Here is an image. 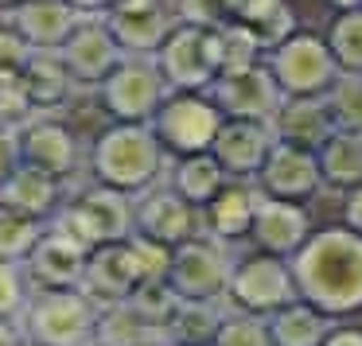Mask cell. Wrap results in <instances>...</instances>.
Returning <instances> with one entry per match:
<instances>
[{
    "label": "cell",
    "mask_w": 362,
    "mask_h": 346,
    "mask_svg": "<svg viewBox=\"0 0 362 346\" xmlns=\"http://www.w3.org/2000/svg\"><path fill=\"white\" fill-rule=\"evenodd\" d=\"M98 315L102 307L82 288H40L16 323L24 342L35 346H94Z\"/></svg>",
    "instance_id": "obj_3"
},
{
    "label": "cell",
    "mask_w": 362,
    "mask_h": 346,
    "mask_svg": "<svg viewBox=\"0 0 362 346\" xmlns=\"http://www.w3.org/2000/svg\"><path fill=\"white\" fill-rule=\"evenodd\" d=\"M55 55L63 59L74 86H102L113 66L125 59V51L117 47V40H113V32L105 28L102 16H82L78 28L66 35V43Z\"/></svg>",
    "instance_id": "obj_13"
},
{
    "label": "cell",
    "mask_w": 362,
    "mask_h": 346,
    "mask_svg": "<svg viewBox=\"0 0 362 346\" xmlns=\"http://www.w3.org/2000/svg\"><path fill=\"white\" fill-rule=\"evenodd\" d=\"M175 20L187 28H203V32H214V28L230 24L234 20L238 0H175Z\"/></svg>",
    "instance_id": "obj_34"
},
{
    "label": "cell",
    "mask_w": 362,
    "mask_h": 346,
    "mask_svg": "<svg viewBox=\"0 0 362 346\" xmlns=\"http://www.w3.org/2000/svg\"><path fill=\"white\" fill-rule=\"evenodd\" d=\"M312 237V218L300 203H281V198H265L261 195L257 214H253L250 226V241L257 253H269V257H284L292 261L296 249Z\"/></svg>",
    "instance_id": "obj_18"
},
{
    "label": "cell",
    "mask_w": 362,
    "mask_h": 346,
    "mask_svg": "<svg viewBox=\"0 0 362 346\" xmlns=\"http://www.w3.org/2000/svg\"><path fill=\"white\" fill-rule=\"evenodd\" d=\"M265 125L273 133V144H292V148H308V152H320L335 133L323 97H281L276 113Z\"/></svg>",
    "instance_id": "obj_20"
},
{
    "label": "cell",
    "mask_w": 362,
    "mask_h": 346,
    "mask_svg": "<svg viewBox=\"0 0 362 346\" xmlns=\"http://www.w3.org/2000/svg\"><path fill=\"white\" fill-rule=\"evenodd\" d=\"M269 148H273V133L261 121H222L218 136L211 144V156L230 179H253L265 164Z\"/></svg>",
    "instance_id": "obj_19"
},
{
    "label": "cell",
    "mask_w": 362,
    "mask_h": 346,
    "mask_svg": "<svg viewBox=\"0 0 362 346\" xmlns=\"http://www.w3.org/2000/svg\"><path fill=\"white\" fill-rule=\"evenodd\" d=\"M335 133L362 136V74H339L331 90L323 94Z\"/></svg>",
    "instance_id": "obj_31"
},
{
    "label": "cell",
    "mask_w": 362,
    "mask_h": 346,
    "mask_svg": "<svg viewBox=\"0 0 362 346\" xmlns=\"http://www.w3.org/2000/svg\"><path fill=\"white\" fill-rule=\"evenodd\" d=\"M20 167V133L16 125L0 121V187L8 183V175Z\"/></svg>",
    "instance_id": "obj_38"
},
{
    "label": "cell",
    "mask_w": 362,
    "mask_h": 346,
    "mask_svg": "<svg viewBox=\"0 0 362 346\" xmlns=\"http://www.w3.org/2000/svg\"><path fill=\"white\" fill-rule=\"evenodd\" d=\"M102 105L117 125H148L152 113L160 109L172 90H168L164 74H160L156 59L148 55H125L110 71V78L98 86Z\"/></svg>",
    "instance_id": "obj_8"
},
{
    "label": "cell",
    "mask_w": 362,
    "mask_h": 346,
    "mask_svg": "<svg viewBox=\"0 0 362 346\" xmlns=\"http://www.w3.org/2000/svg\"><path fill=\"white\" fill-rule=\"evenodd\" d=\"M331 8H339V12H354V8H362V0H327Z\"/></svg>",
    "instance_id": "obj_43"
},
{
    "label": "cell",
    "mask_w": 362,
    "mask_h": 346,
    "mask_svg": "<svg viewBox=\"0 0 362 346\" xmlns=\"http://www.w3.org/2000/svg\"><path fill=\"white\" fill-rule=\"evenodd\" d=\"M234 24H242L265 51H273L276 43H284L296 32V16L284 0H238Z\"/></svg>",
    "instance_id": "obj_29"
},
{
    "label": "cell",
    "mask_w": 362,
    "mask_h": 346,
    "mask_svg": "<svg viewBox=\"0 0 362 346\" xmlns=\"http://www.w3.org/2000/svg\"><path fill=\"white\" fill-rule=\"evenodd\" d=\"M78 20L82 12H74L66 0H20L8 24L24 35L32 51H59L66 35L78 28Z\"/></svg>",
    "instance_id": "obj_22"
},
{
    "label": "cell",
    "mask_w": 362,
    "mask_h": 346,
    "mask_svg": "<svg viewBox=\"0 0 362 346\" xmlns=\"http://www.w3.org/2000/svg\"><path fill=\"white\" fill-rule=\"evenodd\" d=\"M261 47L242 24H222L211 32V59H214V71L218 74H234V71H250V66H261Z\"/></svg>",
    "instance_id": "obj_30"
},
{
    "label": "cell",
    "mask_w": 362,
    "mask_h": 346,
    "mask_svg": "<svg viewBox=\"0 0 362 346\" xmlns=\"http://www.w3.org/2000/svg\"><path fill=\"white\" fill-rule=\"evenodd\" d=\"M230 268H234V261H230L222 241H214L206 234L191 237V241L175 245L168 253L164 288L180 304H218V299H226Z\"/></svg>",
    "instance_id": "obj_5"
},
{
    "label": "cell",
    "mask_w": 362,
    "mask_h": 346,
    "mask_svg": "<svg viewBox=\"0 0 362 346\" xmlns=\"http://www.w3.org/2000/svg\"><path fill=\"white\" fill-rule=\"evenodd\" d=\"M288 265L296 299L320 307L331 319H351L362 311V237L346 226L312 229Z\"/></svg>",
    "instance_id": "obj_1"
},
{
    "label": "cell",
    "mask_w": 362,
    "mask_h": 346,
    "mask_svg": "<svg viewBox=\"0 0 362 346\" xmlns=\"http://www.w3.org/2000/svg\"><path fill=\"white\" fill-rule=\"evenodd\" d=\"M257 191L265 198H281V203H300L320 195L323 175H320V160L308 148H292V144H273L261 164V172L253 175Z\"/></svg>",
    "instance_id": "obj_14"
},
{
    "label": "cell",
    "mask_w": 362,
    "mask_h": 346,
    "mask_svg": "<svg viewBox=\"0 0 362 346\" xmlns=\"http://www.w3.org/2000/svg\"><path fill=\"white\" fill-rule=\"evenodd\" d=\"M86 261H90L86 245H78L74 237H66L63 229H55L47 222L40 241H35V249L28 253L24 273H28V280H32V292H40V288H82Z\"/></svg>",
    "instance_id": "obj_16"
},
{
    "label": "cell",
    "mask_w": 362,
    "mask_h": 346,
    "mask_svg": "<svg viewBox=\"0 0 362 346\" xmlns=\"http://www.w3.org/2000/svg\"><path fill=\"white\" fill-rule=\"evenodd\" d=\"M269 74L284 97H323L339 78V63L323 40L292 32L269 51Z\"/></svg>",
    "instance_id": "obj_9"
},
{
    "label": "cell",
    "mask_w": 362,
    "mask_h": 346,
    "mask_svg": "<svg viewBox=\"0 0 362 346\" xmlns=\"http://www.w3.org/2000/svg\"><path fill=\"white\" fill-rule=\"evenodd\" d=\"M32 59V47L24 43V35L12 24H0V78L4 74H20Z\"/></svg>",
    "instance_id": "obj_37"
},
{
    "label": "cell",
    "mask_w": 362,
    "mask_h": 346,
    "mask_svg": "<svg viewBox=\"0 0 362 346\" xmlns=\"http://www.w3.org/2000/svg\"><path fill=\"white\" fill-rule=\"evenodd\" d=\"M226 299L234 304L238 315H253V319H269L281 311L284 304L296 299V280H292V265L284 257H269V253H245L234 261L226 284Z\"/></svg>",
    "instance_id": "obj_7"
},
{
    "label": "cell",
    "mask_w": 362,
    "mask_h": 346,
    "mask_svg": "<svg viewBox=\"0 0 362 346\" xmlns=\"http://www.w3.org/2000/svg\"><path fill=\"white\" fill-rule=\"evenodd\" d=\"M20 346H35V342H20Z\"/></svg>",
    "instance_id": "obj_44"
},
{
    "label": "cell",
    "mask_w": 362,
    "mask_h": 346,
    "mask_svg": "<svg viewBox=\"0 0 362 346\" xmlns=\"http://www.w3.org/2000/svg\"><path fill=\"white\" fill-rule=\"evenodd\" d=\"M20 133V164L40 167V172L55 175V179H71L82 164V144L71 125L55 117H32L16 129Z\"/></svg>",
    "instance_id": "obj_15"
},
{
    "label": "cell",
    "mask_w": 362,
    "mask_h": 346,
    "mask_svg": "<svg viewBox=\"0 0 362 346\" xmlns=\"http://www.w3.org/2000/svg\"><path fill=\"white\" fill-rule=\"evenodd\" d=\"M133 229L136 237H148L164 249H175L191 237H203V214H199V206L183 203L172 187H152L136 195L133 203Z\"/></svg>",
    "instance_id": "obj_11"
},
{
    "label": "cell",
    "mask_w": 362,
    "mask_h": 346,
    "mask_svg": "<svg viewBox=\"0 0 362 346\" xmlns=\"http://www.w3.org/2000/svg\"><path fill=\"white\" fill-rule=\"evenodd\" d=\"M24 86H28V97H32V109L51 113L55 105L66 102L74 78L66 74L63 59H59L55 51H32V59H28V66H24Z\"/></svg>",
    "instance_id": "obj_27"
},
{
    "label": "cell",
    "mask_w": 362,
    "mask_h": 346,
    "mask_svg": "<svg viewBox=\"0 0 362 346\" xmlns=\"http://www.w3.org/2000/svg\"><path fill=\"white\" fill-rule=\"evenodd\" d=\"M222 121L226 117H222L218 105L206 94H168L164 102H160V109L152 113L148 129H152L160 148L180 160V156L211 152Z\"/></svg>",
    "instance_id": "obj_6"
},
{
    "label": "cell",
    "mask_w": 362,
    "mask_h": 346,
    "mask_svg": "<svg viewBox=\"0 0 362 346\" xmlns=\"http://www.w3.org/2000/svg\"><path fill=\"white\" fill-rule=\"evenodd\" d=\"M94 346H172V342H168V330L136 299H125V304L102 307Z\"/></svg>",
    "instance_id": "obj_24"
},
{
    "label": "cell",
    "mask_w": 362,
    "mask_h": 346,
    "mask_svg": "<svg viewBox=\"0 0 362 346\" xmlns=\"http://www.w3.org/2000/svg\"><path fill=\"white\" fill-rule=\"evenodd\" d=\"M226 179H230V175L218 167V160H214L211 152H199V156H180L172 167H168V187H172L183 203L199 206V210H203V206L218 195Z\"/></svg>",
    "instance_id": "obj_26"
},
{
    "label": "cell",
    "mask_w": 362,
    "mask_h": 346,
    "mask_svg": "<svg viewBox=\"0 0 362 346\" xmlns=\"http://www.w3.org/2000/svg\"><path fill=\"white\" fill-rule=\"evenodd\" d=\"M24 335H20V323L12 319H0V346H20Z\"/></svg>",
    "instance_id": "obj_42"
},
{
    "label": "cell",
    "mask_w": 362,
    "mask_h": 346,
    "mask_svg": "<svg viewBox=\"0 0 362 346\" xmlns=\"http://www.w3.org/2000/svg\"><path fill=\"white\" fill-rule=\"evenodd\" d=\"M339 226H346L351 234L362 237V187L358 191H346V198H343V222H339Z\"/></svg>",
    "instance_id": "obj_39"
},
{
    "label": "cell",
    "mask_w": 362,
    "mask_h": 346,
    "mask_svg": "<svg viewBox=\"0 0 362 346\" xmlns=\"http://www.w3.org/2000/svg\"><path fill=\"white\" fill-rule=\"evenodd\" d=\"M164 156L168 152L156 144L148 125L113 121L90 148V172H94V183L136 198L156 187V179L164 175Z\"/></svg>",
    "instance_id": "obj_2"
},
{
    "label": "cell",
    "mask_w": 362,
    "mask_h": 346,
    "mask_svg": "<svg viewBox=\"0 0 362 346\" xmlns=\"http://www.w3.org/2000/svg\"><path fill=\"white\" fill-rule=\"evenodd\" d=\"M0 206H8V210L47 226L59 214V206H63V179L40 172V167L20 164L16 172L8 175V183L0 187Z\"/></svg>",
    "instance_id": "obj_23"
},
{
    "label": "cell",
    "mask_w": 362,
    "mask_h": 346,
    "mask_svg": "<svg viewBox=\"0 0 362 346\" xmlns=\"http://www.w3.org/2000/svg\"><path fill=\"white\" fill-rule=\"evenodd\" d=\"M323 43L335 55L339 74H362V8L339 12Z\"/></svg>",
    "instance_id": "obj_32"
},
{
    "label": "cell",
    "mask_w": 362,
    "mask_h": 346,
    "mask_svg": "<svg viewBox=\"0 0 362 346\" xmlns=\"http://www.w3.org/2000/svg\"><path fill=\"white\" fill-rule=\"evenodd\" d=\"M28 299H32V280H28L24 265L0 261V319L16 323L20 315H24Z\"/></svg>",
    "instance_id": "obj_35"
},
{
    "label": "cell",
    "mask_w": 362,
    "mask_h": 346,
    "mask_svg": "<svg viewBox=\"0 0 362 346\" xmlns=\"http://www.w3.org/2000/svg\"><path fill=\"white\" fill-rule=\"evenodd\" d=\"M315 160H320L323 187L339 191V195L362 187V136L331 133V141L315 152Z\"/></svg>",
    "instance_id": "obj_28"
},
{
    "label": "cell",
    "mask_w": 362,
    "mask_h": 346,
    "mask_svg": "<svg viewBox=\"0 0 362 346\" xmlns=\"http://www.w3.org/2000/svg\"><path fill=\"white\" fill-rule=\"evenodd\" d=\"M257 203H261V191L253 179H226L218 195L199 210L203 214V234L214 237V241H222V245L250 237Z\"/></svg>",
    "instance_id": "obj_21"
},
{
    "label": "cell",
    "mask_w": 362,
    "mask_h": 346,
    "mask_svg": "<svg viewBox=\"0 0 362 346\" xmlns=\"http://www.w3.org/2000/svg\"><path fill=\"white\" fill-rule=\"evenodd\" d=\"M40 234H43V222L24 218V214L0 206V261H16V265H24L28 253H32L35 241H40Z\"/></svg>",
    "instance_id": "obj_33"
},
{
    "label": "cell",
    "mask_w": 362,
    "mask_h": 346,
    "mask_svg": "<svg viewBox=\"0 0 362 346\" xmlns=\"http://www.w3.org/2000/svg\"><path fill=\"white\" fill-rule=\"evenodd\" d=\"M323 346H362V327H335Z\"/></svg>",
    "instance_id": "obj_40"
},
{
    "label": "cell",
    "mask_w": 362,
    "mask_h": 346,
    "mask_svg": "<svg viewBox=\"0 0 362 346\" xmlns=\"http://www.w3.org/2000/svg\"><path fill=\"white\" fill-rule=\"evenodd\" d=\"M331 330H335V319L304 299H292L265 319V335L273 346H323Z\"/></svg>",
    "instance_id": "obj_25"
},
{
    "label": "cell",
    "mask_w": 362,
    "mask_h": 346,
    "mask_svg": "<svg viewBox=\"0 0 362 346\" xmlns=\"http://www.w3.org/2000/svg\"><path fill=\"white\" fill-rule=\"evenodd\" d=\"M74 12H82V16H105V12L117 4V0H66Z\"/></svg>",
    "instance_id": "obj_41"
},
{
    "label": "cell",
    "mask_w": 362,
    "mask_h": 346,
    "mask_svg": "<svg viewBox=\"0 0 362 346\" xmlns=\"http://www.w3.org/2000/svg\"><path fill=\"white\" fill-rule=\"evenodd\" d=\"M152 59H156L172 94H206L218 78L211 59V32H203V28L175 24V32L168 35L164 47Z\"/></svg>",
    "instance_id": "obj_10"
},
{
    "label": "cell",
    "mask_w": 362,
    "mask_h": 346,
    "mask_svg": "<svg viewBox=\"0 0 362 346\" xmlns=\"http://www.w3.org/2000/svg\"><path fill=\"white\" fill-rule=\"evenodd\" d=\"M133 203L136 198L94 183V187L82 191L78 198H71V203L59 206V214L51 218V226L63 229L66 237H74L78 245H86V249L94 253V249H102V245L129 241V237L136 234L133 229Z\"/></svg>",
    "instance_id": "obj_4"
},
{
    "label": "cell",
    "mask_w": 362,
    "mask_h": 346,
    "mask_svg": "<svg viewBox=\"0 0 362 346\" xmlns=\"http://www.w3.org/2000/svg\"><path fill=\"white\" fill-rule=\"evenodd\" d=\"M102 20L125 55H148V59L164 47V40L180 24L172 0H117Z\"/></svg>",
    "instance_id": "obj_12"
},
{
    "label": "cell",
    "mask_w": 362,
    "mask_h": 346,
    "mask_svg": "<svg viewBox=\"0 0 362 346\" xmlns=\"http://www.w3.org/2000/svg\"><path fill=\"white\" fill-rule=\"evenodd\" d=\"M206 346H273L265 335V319H253V315H230L218 323L214 338Z\"/></svg>",
    "instance_id": "obj_36"
},
{
    "label": "cell",
    "mask_w": 362,
    "mask_h": 346,
    "mask_svg": "<svg viewBox=\"0 0 362 346\" xmlns=\"http://www.w3.org/2000/svg\"><path fill=\"white\" fill-rule=\"evenodd\" d=\"M214 97L222 117L230 121H261L265 125L269 117L281 105V90H276L269 66H250V71H234V74H218L214 78Z\"/></svg>",
    "instance_id": "obj_17"
}]
</instances>
